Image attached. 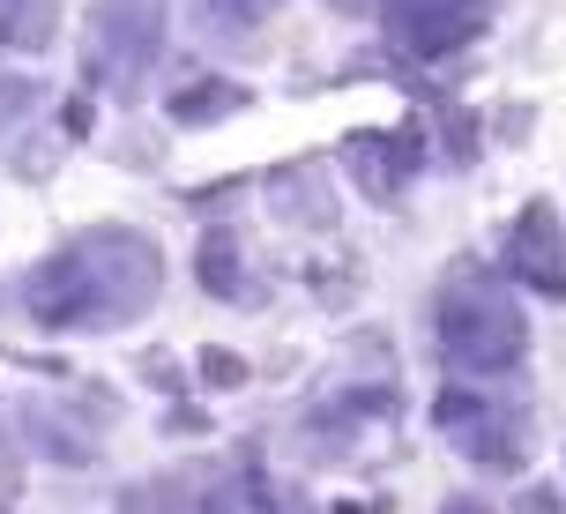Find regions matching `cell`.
<instances>
[{"label":"cell","mask_w":566,"mask_h":514,"mask_svg":"<svg viewBox=\"0 0 566 514\" xmlns=\"http://www.w3.org/2000/svg\"><path fill=\"white\" fill-rule=\"evenodd\" d=\"M165 291V254L157 239L127 224H97L75 246H60L45 269H30L23 306L45 328H127L157 306Z\"/></svg>","instance_id":"cell-1"},{"label":"cell","mask_w":566,"mask_h":514,"mask_svg":"<svg viewBox=\"0 0 566 514\" xmlns=\"http://www.w3.org/2000/svg\"><path fill=\"white\" fill-rule=\"evenodd\" d=\"M432 336H440L454 373H514L530 358L522 298L484 269H448V284L432 298Z\"/></svg>","instance_id":"cell-2"},{"label":"cell","mask_w":566,"mask_h":514,"mask_svg":"<svg viewBox=\"0 0 566 514\" xmlns=\"http://www.w3.org/2000/svg\"><path fill=\"white\" fill-rule=\"evenodd\" d=\"M157 53H165V0H105L90 30V75H105L113 90H142Z\"/></svg>","instance_id":"cell-3"},{"label":"cell","mask_w":566,"mask_h":514,"mask_svg":"<svg viewBox=\"0 0 566 514\" xmlns=\"http://www.w3.org/2000/svg\"><path fill=\"white\" fill-rule=\"evenodd\" d=\"M440 426L462 440V455L478 470H522L530 462V418L514 402H492V396H470V388H448L440 396Z\"/></svg>","instance_id":"cell-4"},{"label":"cell","mask_w":566,"mask_h":514,"mask_svg":"<svg viewBox=\"0 0 566 514\" xmlns=\"http://www.w3.org/2000/svg\"><path fill=\"white\" fill-rule=\"evenodd\" d=\"M388 45L410 60H454L484 30V0H380Z\"/></svg>","instance_id":"cell-5"},{"label":"cell","mask_w":566,"mask_h":514,"mask_svg":"<svg viewBox=\"0 0 566 514\" xmlns=\"http://www.w3.org/2000/svg\"><path fill=\"white\" fill-rule=\"evenodd\" d=\"M507 284H530L544 298H566V224L552 201H522L507 224Z\"/></svg>","instance_id":"cell-6"},{"label":"cell","mask_w":566,"mask_h":514,"mask_svg":"<svg viewBox=\"0 0 566 514\" xmlns=\"http://www.w3.org/2000/svg\"><path fill=\"white\" fill-rule=\"evenodd\" d=\"M53 0H0V45H23V53H38L45 38H53Z\"/></svg>","instance_id":"cell-7"},{"label":"cell","mask_w":566,"mask_h":514,"mask_svg":"<svg viewBox=\"0 0 566 514\" xmlns=\"http://www.w3.org/2000/svg\"><path fill=\"white\" fill-rule=\"evenodd\" d=\"M209 514H276V492H269V478L239 470L231 485H217V492H209Z\"/></svg>","instance_id":"cell-8"},{"label":"cell","mask_w":566,"mask_h":514,"mask_svg":"<svg viewBox=\"0 0 566 514\" xmlns=\"http://www.w3.org/2000/svg\"><path fill=\"white\" fill-rule=\"evenodd\" d=\"M201 284L224 291V298H239V239H231L224 224L201 239Z\"/></svg>","instance_id":"cell-9"},{"label":"cell","mask_w":566,"mask_h":514,"mask_svg":"<svg viewBox=\"0 0 566 514\" xmlns=\"http://www.w3.org/2000/svg\"><path fill=\"white\" fill-rule=\"evenodd\" d=\"M239 105H247V90H239V83H195V90H179L171 113L195 127V119H224V113H239Z\"/></svg>","instance_id":"cell-10"},{"label":"cell","mask_w":566,"mask_h":514,"mask_svg":"<svg viewBox=\"0 0 566 514\" xmlns=\"http://www.w3.org/2000/svg\"><path fill=\"white\" fill-rule=\"evenodd\" d=\"M276 8H283V0H201V15H209L217 30H239V38L269 30V23H276Z\"/></svg>","instance_id":"cell-11"},{"label":"cell","mask_w":566,"mask_h":514,"mask_svg":"<svg viewBox=\"0 0 566 514\" xmlns=\"http://www.w3.org/2000/svg\"><path fill=\"white\" fill-rule=\"evenodd\" d=\"M30 105H38V83H23V75H0V127H8V119H23Z\"/></svg>","instance_id":"cell-12"},{"label":"cell","mask_w":566,"mask_h":514,"mask_svg":"<svg viewBox=\"0 0 566 514\" xmlns=\"http://www.w3.org/2000/svg\"><path fill=\"white\" fill-rule=\"evenodd\" d=\"M522 514H559V492H544V485L522 492Z\"/></svg>","instance_id":"cell-13"},{"label":"cell","mask_w":566,"mask_h":514,"mask_svg":"<svg viewBox=\"0 0 566 514\" xmlns=\"http://www.w3.org/2000/svg\"><path fill=\"white\" fill-rule=\"evenodd\" d=\"M440 514H492V507H484L478 492H454V500H448V507H440Z\"/></svg>","instance_id":"cell-14"},{"label":"cell","mask_w":566,"mask_h":514,"mask_svg":"<svg viewBox=\"0 0 566 514\" xmlns=\"http://www.w3.org/2000/svg\"><path fill=\"white\" fill-rule=\"evenodd\" d=\"M328 8H336V15H366L373 0H328Z\"/></svg>","instance_id":"cell-15"}]
</instances>
